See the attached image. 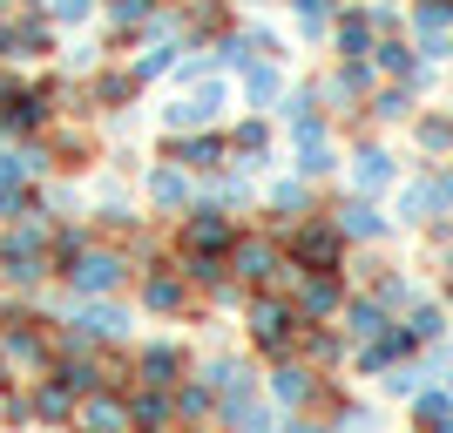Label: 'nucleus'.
I'll return each mask as SVG.
<instances>
[{
  "label": "nucleus",
  "instance_id": "obj_1",
  "mask_svg": "<svg viewBox=\"0 0 453 433\" xmlns=\"http://www.w3.org/2000/svg\"><path fill=\"white\" fill-rule=\"evenodd\" d=\"M61 284H68L75 298H122V291L135 284V258L122 244H88L75 264H68Z\"/></svg>",
  "mask_w": 453,
  "mask_h": 433
},
{
  "label": "nucleus",
  "instance_id": "obj_2",
  "mask_svg": "<svg viewBox=\"0 0 453 433\" xmlns=\"http://www.w3.org/2000/svg\"><path fill=\"white\" fill-rule=\"evenodd\" d=\"M129 291H135V312H142V319H163V325H176V319H189V312H196V291H189V278L176 271V258L142 264Z\"/></svg>",
  "mask_w": 453,
  "mask_h": 433
},
{
  "label": "nucleus",
  "instance_id": "obj_3",
  "mask_svg": "<svg viewBox=\"0 0 453 433\" xmlns=\"http://www.w3.org/2000/svg\"><path fill=\"white\" fill-rule=\"evenodd\" d=\"M244 332H250V345H257V352L291 359V345H298L304 319H298V305L278 298V291H250V298H244Z\"/></svg>",
  "mask_w": 453,
  "mask_h": 433
},
{
  "label": "nucleus",
  "instance_id": "obj_4",
  "mask_svg": "<svg viewBox=\"0 0 453 433\" xmlns=\"http://www.w3.org/2000/svg\"><path fill=\"white\" fill-rule=\"evenodd\" d=\"M88 345H102V352H129L135 345V305L129 298H75L68 305V319Z\"/></svg>",
  "mask_w": 453,
  "mask_h": 433
},
{
  "label": "nucleus",
  "instance_id": "obj_5",
  "mask_svg": "<svg viewBox=\"0 0 453 433\" xmlns=\"http://www.w3.org/2000/svg\"><path fill=\"white\" fill-rule=\"evenodd\" d=\"M244 230H237V217L217 204H189L183 217H176V258H230V244H237Z\"/></svg>",
  "mask_w": 453,
  "mask_h": 433
},
{
  "label": "nucleus",
  "instance_id": "obj_6",
  "mask_svg": "<svg viewBox=\"0 0 453 433\" xmlns=\"http://www.w3.org/2000/svg\"><path fill=\"white\" fill-rule=\"evenodd\" d=\"M189 345L183 339H163V332H150V339H135L129 345V373H135V386H156V393H170V386H183L189 379Z\"/></svg>",
  "mask_w": 453,
  "mask_h": 433
},
{
  "label": "nucleus",
  "instance_id": "obj_7",
  "mask_svg": "<svg viewBox=\"0 0 453 433\" xmlns=\"http://www.w3.org/2000/svg\"><path fill=\"white\" fill-rule=\"evenodd\" d=\"M20 386H27V406H35V427L41 433H68V427H75V406H81V399L68 393V386H55L48 373L20 379Z\"/></svg>",
  "mask_w": 453,
  "mask_h": 433
},
{
  "label": "nucleus",
  "instance_id": "obj_8",
  "mask_svg": "<svg viewBox=\"0 0 453 433\" xmlns=\"http://www.w3.org/2000/svg\"><path fill=\"white\" fill-rule=\"evenodd\" d=\"M298 319L304 325H325L332 312L345 305V284H339V271H298Z\"/></svg>",
  "mask_w": 453,
  "mask_h": 433
},
{
  "label": "nucleus",
  "instance_id": "obj_9",
  "mask_svg": "<svg viewBox=\"0 0 453 433\" xmlns=\"http://www.w3.org/2000/svg\"><path fill=\"white\" fill-rule=\"evenodd\" d=\"M224 135H176V143H163L156 150V163H176L183 176H203V170H224Z\"/></svg>",
  "mask_w": 453,
  "mask_h": 433
},
{
  "label": "nucleus",
  "instance_id": "obj_10",
  "mask_svg": "<svg viewBox=\"0 0 453 433\" xmlns=\"http://www.w3.org/2000/svg\"><path fill=\"white\" fill-rule=\"evenodd\" d=\"M142 197H150V210H156V217H183V210L196 204V189H189V176L176 170V163H163V170H150V176H142Z\"/></svg>",
  "mask_w": 453,
  "mask_h": 433
},
{
  "label": "nucleus",
  "instance_id": "obj_11",
  "mask_svg": "<svg viewBox=\"0 0 453 433\" xmlns=\"http://www.w3.org/2000/svg\"><path fill=\"white\" fill-rule=\"evenodd\" d=\"M75 427L81 433H129V393H81V406H75Z\"/></svg>",
  "mask_w": 453,
  "mask_h": 433
},
{
  "label": "nucleus",
  "instance_id": "obj_12",
  "mask_svg": "<svg viewBox=\"0 0 453 433\" xmlns=\"http://www.w3.org/2000/svg\"><path fill=\"white\" fill-rule=\"evenodd\" d=\"M48 163H55L61 176L95 170V135H81V129H55V135H48Z\"/></svg>",
  "mask_w": 453,
  "mask_h": 433
},
{
  "label": "nucleus",
  "instance_id": "obj_13",
  "mask_svg": "<svg viewBox=\"0 0 453 433\" xmlns=\"http://www.w3.org/2000/svg\"><path fill=\"white\" fill-rule=\"evenodd\" d=\"M129 95H135V75L129 68H109V75H95V109H129Z\"/></svg>",
  "mask_w": 453,
  "mask_h": 433
},
{
  "label": "nucleus",
  "instance_id": "obj_14",
  "mask_svg": "<svg viewBox=\"0 0 453 433\" xmlns=\"http://www.w3.org/2000/svg\"><path fill=\"white\" fill-rule=\"evenodd\" d=\"M14 386H20V373L7 366V352H0V393H14Z\"/></svg>",
  "mask_w": 453,
  "mask_h": 433
},
{
  "label": "nucleus",
  "instance_id": "obj_15",
  "mask_svg": "<svg viewBox=\"0 0 453 433\" xmlns=\"http://www.w3.org/2000/svg\"><path fill=\"white\" fill-rule=\"evenodd\" d=\"M176 433H217V427H176Z\"/></svg>",
  "mask_w": 453,
  "mask_h": 433
},
{
  "label": "nucleus",
  "instance_id": "obj_16",
  "mask_svg": "<svg viewBox=\"0 0 453 433\" xmlns=\"http://www.w3.org/2000/svg\"><path fill=\"white\" fill-rule=\"evenodd\" d=\"M68 433H81V427H68Z\"/></svg>",
  "mask_w": 453,
  "mask_h": 433
}]
</instances>
